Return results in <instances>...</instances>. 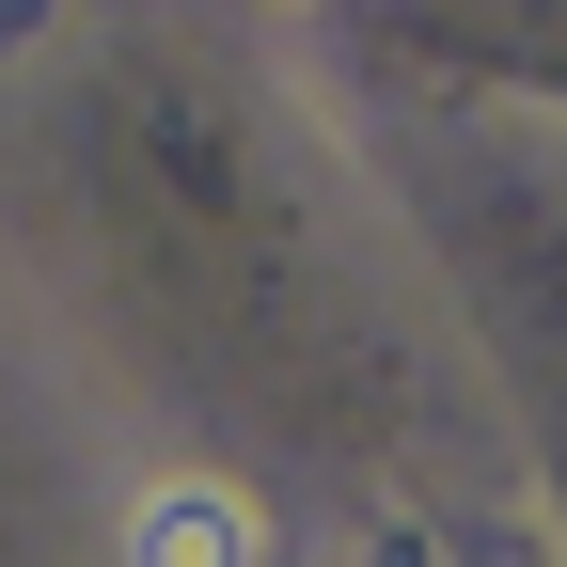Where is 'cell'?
<instances>
[{
	"label": "cell",
	"mask_w": 567,
	"mask_h": 567,
	"mask_svg": "<svg viewBox=\"0 0 567 567\" xmlns=\"http://www.w3.org/2000/svg\"><path fill=\"white\" fill-rule=\"evenodd\" d=\"M111 567H268V505H252L237 473H205V457L126 473V505H111Z\"/></svg>",
	"instance_id": "1"
}]
</instances>
